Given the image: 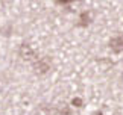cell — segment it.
I'll list each match as a JSON object with an SVG mask.
<instances>
[{
  "instance_id": "3957f363",
  "label": "cell",
  "mask_w": 123,
  "mask_h": 115,
  "mask_svg": "<svg viewBox=\"0 0 123 115\" xmlns=\"http://www.w3.org/2000/svg\"><path fill=\"white\" fill-rule=\"evenodd\" d=\"M110 49L114 53H122L123 52V36H120V35L112 36L110 40Z\"/></svg>"
},
{
  "instance_id": "5b68a950",
  "label": "cell",
  "mask_w": 123,
  "mask_h": 115,
  "mask_svg": "<svg viewBox=\"0 0 123 115\" xmlns=\"http://www.w3.org/2000/svg\"><path fill=\"white\" fill-rule=\"evenodd\" d=\"M72 104H73V106H76V108H81V106H82V98L74 97V98L72 100Z\"/></svg>"
},
{
  "instance_id": "7a4b0ae2",
  "label": "cell",
  "mask_w": 123,
  "mask_h": 115,
  "mask_svg": "<svg viewBox=\"0 0 123 115\" xmlns=\"http://www.w3.org/2000/svg\"><path fill=\"white\" fill-rule=\"evenodd\" d=\"M32 68H34L35 74H40V76L49 73L52 68V59L49 56H38V59L32 64Z\"/></svg>"
},
{
  "instance_id": "277c9868",
  "label": "cell",
  "mask_w": 123,
  "mask_h": 115,
  "mask_svg": "<svg viewBox=\"0 0 123 115\" xmlns=\"http://www.w3.org/2000/svg\"><path fill=\"white\" fill-rule=\"evenodd\" d=\"M91 23V12L90 11H84L79 15V26H88Z\"/></svg>"
},
{
  "instance_id": "6da1fadb",
  "label": "cell",
  "mask_w": 123,
  "mask_h": 115,
  "mask_svg": "<svg viewBox=\"0 0 123 115\" xmlns=\"http://www.w3.org/2000/svg\"><path fill=\"white\" fill-rule=\"evenodd\" d=\"M17 52H18V56L21 58V61H25V62H31V64H34V62L38 59V53H37V50L31 44H27V42H23V44L18 46Z\"/></svg>"
}]
</instances>
